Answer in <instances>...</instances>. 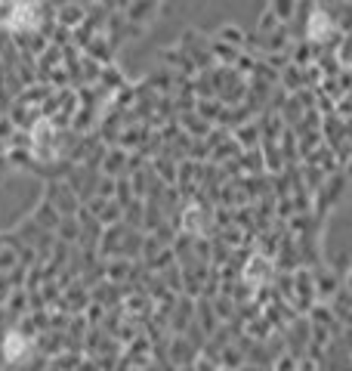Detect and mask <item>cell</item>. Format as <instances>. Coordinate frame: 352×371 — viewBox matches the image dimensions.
Here are the masks:
<instances>
[{
	"mask_svg": "<svg viewBox=\"0 0 352 371\" xmlns=\"http://www.w3.org/2000/svg\"><path fill=\"white\" fill-rule=\"evenodd\" d=\"M38 22H40V16H38V6H34L31 0H13L6 28H13V31H28V28H34Z\"/></svg>",
	"mask_w": 352,
	"mask_h": 371,
	"instance_id": "cell-1",
	"label": "cell"
},
{
	"mask_svg": "<svg viewBox=\"0 0 352 371\" xmlns=\"http://www.w3.org/2000/svg\"><path fill=\"white\" fill-rule=\"evenodd\" d=\"M3 356L10 362H22L31 356V340L25 338V334H19V331H10L6 334V340H3Z\"/></svg>",
	"mask_w": 352,
	"mask_h": 371,
	"instance_id": "cell-2",
	"label": "cell"
}]
</instances>
